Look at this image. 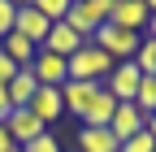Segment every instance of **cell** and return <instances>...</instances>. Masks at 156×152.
Wrapping results in <instances>:
<instances>
[{
  "mask_svg": "<svg viewBox=\"0 0 156 152\" xmlns=\"http://www.w3.org/2000/svg\"><path fill=\"white\" fill-rule=\"evenodd\" d=\"M13 31L22 35V39H30L35 48H44V39H48V22H44V13H39L35 5H17V17H13Z\"/></svg>",
  "mask_w": 156,
  "mask_h": 152,
  "instance_id": "ba28073f",
  "label": "cell"
},
{
  "mask_svg": "<svg viewBox=\"0 0 156 152\" xmlns=\"http://www.w3.org/2000/svg\"><path fill=\"white\" fill-rule=\"evenodd\" d=\"M0 152H22L13 139H9V130H5V122H0Z\"/></svg>",
  "mask_w": 156,
  "mask_h": 152,
  "instance_id": "cb8c5ba5",
  "label": "cell"
},
{
  "mask_svg": "<svg viewBox=\"0 0 156 152\" xmlns=\"http://www.w3.org/2000/svg\"><path fill=\"white\" fill-rule=\"evenodd\" d=\"M147 0H108V22L113 26H126V31H139L147 26Z\"/></svg>",
  "mask_w": 156,
  "mask_h": 152,
  "instance_id": "8992f818",
  "label": "cell"
},
{
  "mask_svg": "<svg viewBox=\"0 0 156 152\" xmlns=\"http://www.w3.org/2000/svg\"><path fill=\"white\" fill-rule=\"evenodd\" d=\"M35 9L44 13L48 26H56V22H65V17H69V0H35Z\"/></svg>",
  "mask_w": 156,
  "mask_h": 152,
  "instance_id": "ac0fdd59",
  "label": "cell"
},
{
  "mask_svg": "<svg viewBox=\"0 0 156 152\" xmlns=\"http://www.w3.org/2000/svg\"><path fill=\"white\" fill-rule=\"evenodd\" d=\"M139 83H143V74H139V70H134L130 61H117L113 74L104 78V91H108L117 104H130V100H134V91H139Z\"/></svg>",
  "mask_w": 156,
  "mask_h": 152,
  "instance_id": "5b68a950",
  "label": "cell"
},
{
  "mask_svg": "<svg viewBox=\"0 0 156 152\" xmlns=\"http://www.w3.org/2000/svg\"><path fill=\"white\" fill-rule=\"evenodd\" d=\"M108 130H113V139H117V143H126V139L139 135V130H147V113H143V109H134V104H117Z\"/></svg>",
  "mask_w": 156,
  "mask_h": 152,
  "instance_id": "52a82bcc",
  "label": "cell"
},
{
  "mask_svg": "<svg viewBox=\"0 0 156 152\" xmlns=\"http://www.w3.org/2000/svg\"><path fill=\"white\" fill-rule=\"evenodd\" d=\"M130 65L139 70L143 78H156V44H152V39H143V44H139V52L130 56Z\"/></svg>",
  "mask_w": 156,
  "mask_h": 152,
  "instance_id": "e0dca14e",
  "label": "cell"
},
{
  "mask_svg": "<svg viewBox=\"0 0 156 152\" xmlns=\"http://www.w3.org/2000/svg\"><path fill=\"white\" fill-rule=\"evenodd\" d=\"M0 52H5V56H9L17 70H30V61H35V52H39V48H35L30 39H22L17 31H9L5 39H0Z\"/></svg>",
  "mask_w": 156,
  "mask_h": 152,
  "instance_id": "5bb4252c",
  "label": "cell"
},
{
  "mask_svg": "<svg viewBox=\"0 0 156 152\" xmlns=\"http://www.w3.org/2000/svg\"><path fill=\"white\" fill-rule=\"evenodd\" d=\"M30 74H35V83H39V87H65V83H69L65 56H56V52H48V48H39V52H35Z\"/></svg>",
  "mask_w": 156,
  "mask_h": 152,
  "instance_id": "277c9868",
  "label": "cell"
},
{
  "mask_svg": "<svg viewBox=\"0 0 156 152\" xmlns=\"http://www.w3.org/2000/svg\"><path fill=\"white\" fill-rule=\"evenodd\" d=\"M147 135L156 139V113H152V118H147Z\"/></svg>",
  "mask_w": 156,
  "mask_h": 152,
  "instance_id": "4316f807",
  "label": "cell"
},
{
  "mask_svg": "<svg viewBox=\"0 0 156 152\" xmlns=\"http://www.w3.org/2000/svg\"><path fill=\"white\" fill-rule=\"evenodd\" d=\"M5 130H9V139H13L17 148H26L30 139H39V135H44L48 126L39 122L30 109H13V113H9V122H5Z\"/></svg>",
  "mask_w": 156,
  "mask_h": 152,
  "instance_id": "9c48e42d",
  "label": "cell"
},
{
  "mask_svg": "<svg viewBox=\"0 0 156 152\" xmlns=\"http://www.w3.org/2000/svg\"><path fill=\"white\" fill-rule=\"evenodd\" d=\"M83 44H87V39H78V31H69L65 22H56V26L48 31V39H44V48H48V52H56V56H65V61H69V56L83 48Z\"/></svg>",
  "mask_w": 156,
  "mask_h": 152,
  "instance_id": "4fadbf2b",
  "label": "cell"
},
{
  "mask_svg": "<svg viewBox=\"0 0 156 152\" xmlns=\"http://www.w3.org/2000/svg\"><path fill=\"white\" fill-rule=\"evenodd\" d=\"M113 65H117V61H113L108 52H100L91 39H87V44L65 61V70H69V78H74V83H104L108 74H113Z\"/></svg>",
  "mask_w": 156,
  "mask_h": 152,
  "instance_id": "6da1fadb",
  "label": "cell"
},
{
  "mask_svg": "<svg viewBox=\"0 0 156 152\" xmlns=\"http://www.w3.org/2000/svg\"><path fill=\"white\" fill-rule=\"evenodd\" d=\"M5 91H9V104H13V109H26V104L35 100L39 83H35V74H30V70H17V74H13V83H9Z\"/></svg>",
  "mask_w": 156,
  "mask_h": 152,
  "instance_id": "2e32d148",
  "label": "cell"
},
{
  "mask_svg": "<svg viewBox=\"0 0 156 152\" xmlns=\"http://www.w3.org/2000/svg\"><path fill=\"white\" fill-rule=\"evenodd\" d=\"M91 44L100 48V52H108L113 61H130V56L139 52L143 35H139V31H126V26H113V22H104L100 31L91 35Z\"/></svg>",
  "mask_w": 156,
  "mask_h": 152,
  "instance_id": "7a4b0ae2",
  "label": "cell"
},
{
  "mask_svg": "<svg viewBox=\"0 0 156 152\" xmlns=\"http://www.w3.org/2000/svg\"><path fill=\"white\" fill-rule=\"evenodd\" d=\"M26 109H30L44 126H52V122L65 113V104H61V87H39V91H35V100H30Z\"/></svg>",
  "mask_w": 156,
  "mask_h": 152,
  "instance_id": "30bf717a",
  "label": "cell"
},
{
  "mask_svg": "<svg viewBox=\"0 0 156 152\" xmlns=\"http://www.w3.org/2000/svg\"><path fill=\"white\" fill-rule=\"evenodd\" d=\"M13 17H17V5L13 0H0V39L13 31Z\"/></svg>",
  "mask_w": 156,
  "mask_h": 152,
  "instance_id": "7402d4cb",
  "label": "cell"
},
{
  "mask_svg": "<svg viewBox=\"0 0 156 152\" xmlns=\"http://www.w3.org/2000/svg\"><path fill=\"white\" fill-rule=\"evenodd\" d=\"M78 152H122L108 126H83L78 130Z\"/></svg>",
  "mask_w": 156,
  "mask_h": 152,
  "instance_id": "7c38bea8",
  "label": "cell"
},
{
  "mask_svg": "<svg viewBox=\"0 0 156 152\" xmlns=\"http://www.w3.org/2000/svg\"><path fill=\"white\" fill-rule=\"evenodd\" d=\"M13 74H17V65L9 61L5 52H0V87H9V83H13Z\"/></svg>",
  "mask_w": 156,
  "mask_h": 152,
  "instance_id": "603a6c76",
  "label": "cell"
},
{
  "mask_svg": "<svg viewBox=\"0 0 156 152\" xmlns=\"http://www.w3.org/2000/svg\"><path fill=\"white\" fill-rule=\"evenodd\" d=\"M22 152H61V143H56V135H52V130H44V135H39V139H30Z\"/></svg>",
  "mask_w": 156,
  "mask_h": 152,
  "instance_id": "ffe728a7",
  "label": "cell"
},
{
  "mask_svg": "<svg viewBox=\"0 0 156 152\" xmlns=\"http://www.w3.org/2000/svg\"><path fill=\"white\" fill-rule=\"evenodd\" d=\"M9 113H13V104H9V91L0 87V122H9Z\"/></svg>",
  "mask_w": 156,
  "mask_h": 152,
  "instance_id": "d4e9b609",
  "label": "cell"
},
{
  "mask_svg": "<svg viewBox=\"0 0 156 152\" xmlns=\"http://www.w3.org/2000/svg\"><path fill=\"white\" fill-rule=\"evenodd\" d=\"M143 39H152V44H156V13L147 17V26H143Z\"/></svg>",
  "mask_w": 156,
  "mask_h": 152,
  "instance_id": "484cf974",
  "label": "cell"
},
{
  "mask_svg": "<svg viewBox=\"0 0 156 152\" xmlns=\"http://www.w3.org/2000/svg\"><path fill=\"white\" fill-rule=\"evenodd\" d=\"M104 83H65L61 87V104H65V113H74V118H83V113H87V104H91V96H95V91H100Z\"/></svg>",
  "mask_w": 156,
  "mask_h": 152,
  "instance_id": "8fae6325",
  "label": "cell"
},
{
  "mask_svg": "<svg viewBox=\"0 0 156 152\" xmlns=\"http://www.w3.org/2000/svg\"><path fill=\"white\" fill-rule=\"evenodd\" d=\"M113 113H117V100H113L108 91L100 87V91H95V96H91L87 113H83V118H78V122H83V126H108V122H113Z\"/></svg>",
  "mask_w": 156,
  "mask_h": 152,
  "instance_id": "9a60e30c",
  "label": "cell"
},
{
  "mask_svg": "<svg viewBox=\"0 0 156 152\" xmlns=\"http://www.w3.org/2000/svg\"><path fill=\"white\" fill-rule=\"evenodd\" d=\"M134 109H143L147 113V118H152V113H156V78H143L139 83V91H134V100H130Z\"/></svg>",
  "mask_w": 156,
  "mask_h": 152,
  "instance_id": "d6986e66",
  "label": "cell"
},
{
  "mask_svg": "<svg viewBox=\"0 0 156 152\" xmlns=\"http://www.w3.org/2000/svg\"><path fill=\"white\" fill-rule=\"evenodd\" d=\"M104 22H108V0H83V5H69V17H65V26L78 31V39H91Z\"/></svg>",
  "mask_w": 156,
  "mask_h": 152,
  "instance_id": "3957f363",
  "label": "cell"
},
{
  "mask_svg": "<svg viewBox=\"0 0 156 152\" xmlns=\"http://www.w3.org/2000/svg\"><path fill=\"white\" fill-rule=\"evenodd\" d=\"M122 152H156V139L147 135V130H139L134 139H126V143H122Z\"/></svg>",
  "mask_w": 156,
  "mask_h": 152,
  "instance_id": "44dd1931",
  "label": "cell"
}]
</instances>
